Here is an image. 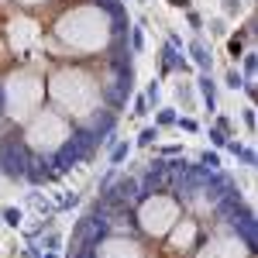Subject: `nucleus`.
Listing matches in <instances>:
<instances>
[{
  "mask_svg": "<svg viewBox=\"0 0 258 258\" xmlns=\"http://www.w3.org/2000/svg\"><path fill=\"white\" fill-rule=\"evenodd\" d=\"M21 258H41V248L35 244V241H28V248L21 251Z\"/></svg>",
  "mask_w": 258,
  "mask_h": 258,
  "instance_id": "obj_34",
  "label": "nucleus"
},
{
  "mask_svg": "<svg viewBox=\"0 0 258 258\" xmlns=\"http://www.w3.org/2000/svg\"><path fill=\"white\" fill-rule=\"evenodd\" d=\"M131 148H135L131 141H114V145L107 148V162H110V165H124L127 155H131Z\"/></svg>",
  "mask_w": 258,
  "mask_h": 258,
  "instance_id": "obj_12",
  "label": "nucleus"
},
{
  "mask_svg": "<svg viewBox=\"0 0 258 258\" xmlns=\"http://www.w3.org/2000/svg\"><path fill=\"white\" fill-rule=\"evenodd\" d=\"M73 207H80V193H66V197L59 200L55 210H73Z\"/></svg>",
  "mask_w": 258,
  "mask_h": 258,
  "instance_id": "obj_27",
  "label": "nucleus"
},
{
  "mask_svg": "<svg viewBox=\"0 0 258 258\" xmlns=\"http://www.w3.org/2000/svg\"><path fill=\"white\" fill-rule=\"evenodd\" d=\"M0 217H4L7 227H14V231L24 227V210H18V207H4V210H0Z\"/></svg>",
  "mask_w": 258,
  "mask_h": 258,
  "instance_id": "obj_13",
  "label": "nucleus"
},
{
  "mask_svg": "<svg viewBox=\"0 0 258 258\" xmlns=\"http://www.w3.org/2000/svg\"><path fill=\"white\" fill-rule=\"evenodd\" d=\"M131 114H135V117H145V114H148V100H145V93L135 97V110H131Z\"/></svg>",
  "mask_w": 258,
  "mask_h": 258,
  "instance_id": "obj_31",
  "label": "nucleus"
},
{
  "mask_svg": "<svg viewBox=\"0 0 258 258\" xmlns=\"http://www.w3.org/2000/svg\"><path fill=\"white\" fill-rule=\"evenodd\" d=\"M4 114H7V86L0 83V117H4Z\"/></svg>",
  "mask_w": 258,
  "mask_h": 258,
  "instance_id": "obj_36",
  "label": "nucleus"
},
{
  "mask_svg": "<svg viewBox=\"0 0 258 258\" xmlns=\"http://www.w3.org/2000/svg\"><path fill=\"white\" fill-rule=\"evenodd\" d=\"M145 100H148V107H159V100H162L159 80H152V83H148V90H145Z\"/></svg>",
  "mask_w": 258,
  "mask_h": 258,
  "instance_id": "obj_21",
  "label": "nucleus"
},
{
  "mask_svg": "<svg viewBox=\"0 0 258 258\" xmlns=\"http://www.w3.org/2000/svg\"><path fill=\"white\" fill-rule=\"evenodd\" d=\"M200 165H203V169H220V155H217V152H210V148H207V152L200 155Z\"/></svg>",
  "mask_w": 258,
  "mask_h": 258,
  "instance_id": "obj_22",
  "label": "nucleus"
},
{
  "mask_svg": "<svg viewBox=\"0 0 258 258\" xmlns=\"http://www.w3.org/2000/svg\"><path fill=\"white\" fill-rule=\"evenodd\" d=\"M241 120H244V127H248V131H255V110H251V107L241 114Z\"/></svg>",
  "mask_w": 258,
  "mask_h": 258,
  "instance_id": "obj_35",
  "label": "nucleus"
},
{
  "mask_svg": "<svg viewBox=\"0 0 258 258\" xmlns=\"http://www.w3.org/2000/svg\"><path fill=\"white\" fill-rule=\"evenodd\" d=\"M148 172H159V176H169V162L162 159V155H159V159H152V162H148Z\"/></svg>",
  "mask_w": 258,
  "mask_h": 258,
  "instance_id": "obj_28",
  "label": "nucleus"
},
{
  "mask_svg": "<svg viewBox=\"0 0 258 258\" xmlns=\"http://www.w3.org/2000/svg\"><path fill=\"white\" fill-rule=\"evenodd\" d=\"M169 45H172V48H182V35H176V31H169Z\"/></svg>",
  "mask_w": 258,
  "mask_h": 258,
  "instance_id": "obj_37",
  "label": "nucleus"
},
{
  "mask_svg": "<svg viewBox=\"0 0 258 258\" xmlns=\"http://www.w3.org/2000/svg\"><path fill=\"white\" fill-rule=\"evenodd\" d=\"M186 52L193 55V62H197L200 73H210V69H214V55H210V48H207L203 38H193L189 45H186Z\"/></svg>",
  "mask_w": 258,
  "mask_h": 258,
  "instance_id": "obj_7",
  "label": "nucleus"
},
{
  "mask_svg": "<svg viewBox=\"0 0 258 258\" xmlns=\"http://www.w3.org/2000/svg\"><path fill=\"white\" fill-rule=\"evenodd\" d=\"M159 59H162V76H169L172 69H179V73H186L189 69V62L182 59V48H172L169 41L162 45V52H159Z\"/></svg>",
  "mask_w": 258,
  "mask_h": 258,
  "instance_id": "obj_6",
  "label": "nucleus"
},
{
  "mask_svg": "<svg viewBox=\"0 0 258 258\" xmlns=\"http://www.w3.org/2000/svg\"><path fill=\"white\" fill-rule=\"evenodd\" d=\"M231 227H234V234H238L241 241H244V248H255V241H258V220H255V210H251V207H248V203H244V207H241V210H234V214H231Z\"/></svg>",
  "mask_w": 258,
  "mask_h": 258,
  "instance_id": "obj_2",
  "label": "nucleus"
},
{
  "mask_svg": "<svg viewBox=\"0 0 258 258\" xmlns=\"http://www.w3.org/2000/svg\"><path fill=\"white\" fill-rule=\"evenodd\" d=\"M93 4H100V7H103V11H110V7H114V4H120V0H93Z\"/></svg>",
  "mask_w": 258,
  "mask_h": 258,
  "instance_id": "obj_39",
  "label": "nucleus"
},
{
  "mask_svg": "<svg viewBox=\"0 0 258 258\" xmlns=\"http://www.w3.org/2000/svg\"><path fill=\"white\" fill-rule=\"evenodd\" d=\"M207 138H210V145H214V148H224V145H227V131L210 127V131H207Z\"/></svg>",
  "mask_w": 258,
  "mask_h": 258,
  "instance_id": "obj_24",
  "label": "nucleus"
},
{
  "mask_svg": "<svg viewBox=\"0 0 258 258\" xmlns=\"http://www.w3.org/2000/svg\"><path fill=\"white\" fill-rule=\"evenodd\" d=\"M169 7H176V11H189V0H169Z\"/></svg>",
  "mask_w": 258,
  "mask_h": 258,
  "instance_id": "obj_38",
  "label": "nucleus"
},
{
  "mask_svg": "<svg viewBox=\"0 0 258 258\" xmlns=\"http://www.w3.org/2000/svg\"><path fill=\"white\" fill-rule=\"evenodd\" d=\"M197 93L203 97L207 110L214 114V110H217V83H214V76H210V73H203V76L197 80Z\"/></svg>",
  "mask_w": 258,
  "mask_h": 258,
  "instance_id": "obj_10",
  "label": "nucleus"
},
{
  "mask_svg": "<svg viewBox=\"0 0 258 258\" xmlns=\"http://www.w3.org/2000/svg\"><path fill=\"white\" fill-rule=\"evenodd\" d=\"M28 145L21 138V131H11L7 138H0V172L11 182H24V169H28Z\"/></svg>",
  "mask_w": 258,
  "mask_h": 258,
  "instance_id": "obj_1",
  "label": "nucleus"
},
{
  "mask_svg": "<svg viewBox=\"0 0 258 258\" xmlns=\"http://www.w3.org/2000/svg\"><path fill=\"white\" fill-rule=\"evenodd\" d=\"M255 66H258L255 52H244V55H241V69H244L241 76H244V80H251V76H255Z\"/></svg>",
  "mask_w": 258,
  "mask_h": 258,
  "instance_id": "obj_19",
  "label": "nucleus"
},
{
  "mask_svg": "<svg viewBox=\"0 0 258 258\" xmlns=\"http://www.w3.org/2000/svg\"><path fill=\"white\" fill-rule=\"evenodd\" d=\"M176 107H159V117H155V124L159 127H176Z\"/></svg>",
  "mask_w": 258,
  "mask_h": 258,
  "instance_id": "obj_16",
  "label": "nucleus"
},
{
  "mask_svg": "<svg viewBox=\"0 0 258 258\" xmlns=\"http://www.w3.org/2000/svg\"><path fill=\"white\" fill-rule=\"evenodd\" d=\"M28 200L35 203V210H38L41 217H45V214H55V207H52L48 200H41V193H28Z\"/></svg>",
  "mask_w": 258,
  "mask_h": 258,
  "instance_id": "obj_20",
  "label": "nucleus"
},
{
  "mask_svg": "<svg viewBox=\"0 0 258 258\" xmlns=\"http://www.w3.org/2000/svg\"><path fill=\"white\" fill-rule=\"evenodd\" d=\"M176 127H179V131H186V135H197V131H200L197 117H176Z\"/></svg>",
  "mask_w": 258,
  "mask_h": 258,
  "instance_id": "obj_23",
  "label": "nucleus"
},
{
  "mask_svg": "<svg viewBox=\"0 0 258 258\" xmlns=\"http://www.w3.org/2000/svg\"><path fill=\"white\" fill-rule=\"evenodd\" d=\"M159 138H162V127L155 124V127H145L138 138H135V145H138V148H152V145H155Z\"/></svg>",
  "mask_w": 258,
  "mask_h": 258,
  "instance_id": "obj_14",
  "label": "nucleus"
},
{
  "mask_svg": "<svg viewBox=\"0 0 258 258\" xmlns=\"http://www.w3.org/2000/svg\"><path fill=\"white\" fill-rule=\"evenodd\" d=\"M55 172H52V165H48V159H41V155H31L28 159V169H24V182H31L35 189L38 186H48V182H55Z\"/></svg>",
  "mask_w": 258,
  "mask_h": 258,
  "instance_id": "obj_3",
  "label": "nucleus"
},
{
  "mask_svg": "<svg viewBox=\"0 0 258 258\" xmlns=\"http://www.w3.org/2000/svg\"><path fill=\"white\" fill-rule=\"evenodd\" d=\"M80 162H83L80 148H76V145H73V138H69L59 152L48 159V165H52V172H55V176H66V172H73V165H80Z\"/></svg>",
  "mask_w": 258,
  "mask_h": 258,
  "instance_id": "obj_4",
  "label": "nucleus"
},
{
  "mask_svg": "<svg viewBox=\"0 0 258 258\" xmlns=\"http://www.w3.org/2000/svg\"><path fill=\"white\" fill-rule=\"evenodd\" d=\"M165 182H169L165 176H159V172H148V169H145V176L138 179V200L145 203V200L152 197V193H159V189L165 186Z\"/></svg>",
  "mask_w": 258,
  "mask_h": 258,
  "instance_id": "obj_9",
  "label": "nucleus"
},
{
  "mask_svg": "<svg viewBox=\"0 0 258 258\" xmlns=\"http://www.w3.org/2000/svg\"><path fill=\"white\" fill-rule=\"evenodd\" d=\"M41 258H59V251H41Z\"/></svg>",
  "mask_w": 258,
  "mask_h": 258,
  "instance_id": "obj_40",
  "label": "nucleus"
},
{
  "mask_svg": "<svg viewBox=\"0 0 258 258\" xmlns=\"http://www.w3.org/2000/svg\"><path fill=\"white\" fill-rule=\"evenodd\" d=\"M90 127L97 131L100 138H107V135H114V131H117V114L103 107V110H97V114H93V120H90Z\"/></svg>",
  "mask_w": 258,
  "mask_h": 258,
  "instance_id": "obj_8",
  "label": "nucleus"
},
{
  "mask_svg": "<svg viewBox=\"0 0 258 258\" xmlns=\"http://www.w3.org/2000/svg\"><path fill=\"white\" fill-rule=\"evenodd\" d=\"M210 31H214L217 38H220V35H227V24H224V18H214V21H210Z\"/></svg>",
  "mask_w": 258,
  "mask_h": 258,
  "instance_id": "obj_33",
  "label": "nucleus"
},
{
  "mask_svg": "<svg viewBox=\"0 0 258 258\" xmlns=\"http://www.w3.org/2000/svg\"><path fill=\"white\" fill-rule=\"evenodd\" d=\"M186 24H189V28L197 31V35H200V31H203V18H200V14H197V11H193V7L186 11Z\"/></svg>",
  "mask_w": 258,
  "mask_h": 258,
  "instance_id": "obj_29",
  "label": "nucleus"
},
{
  "mask_svg": "<svg viewBox=\"0 0 258 258\" xmlns=\"http://www.w3.org/2000/svg\"><path fill=\"white\" fill-rule=\"evenodd\" d=\"M114 179H117V165H107V172L100 176V193H103V189H110V182H114Z\"/></svg>",
  "mask_w": 258,
  "mask_h": 258,
  "instance_id": "obj_26",
  "label": "nucleus"
},
{
  "mask_svg": "<svg viewBox=\"0 0 258 258\" xmlns=\"http://www.w3.org/2000/svg\"><path fill=\"white\" fill-rule=\"evenodd\" d=\"M224 14H227V18H238L241 14V0H224Z\"/></svg>",
  "mask_w": 258,
  "mask_h": 258,
  "instance_id": "obj_32",
  "label": "nucleus"
},
{
  "mask_svg": "<svg viewBox=\"0 0 258 258\" xmlns=\"http://www.w3.org/2000/svg\"><path fill=\"white\" fill-rule=\"evenodd\" d=\"M38 248H41V251H59V248H62V234H59V231H45V238H41Z\"/></svg>",
  "mask_w": 258,
  "mask_h": 258,
  "instance_id": "obj_15",
  "label": "nucleus"
},
{
  "mask_svg": "<svg viewBox=\"0 0 258 258\" xmlns=\"http://www.w3.org/2000/svg\"><path fill=\"white\" fill-rule=\"evenodd\" d=\"M244 83H248V80L241 76L238 69H227V76H224V86H227V90H234V93H238V90L244 86Z\"/></svg>",
  "mask_w": 258,
  "mask_h": 258,
  "instance_id": "obj_18",
  "label": "nucleus"
},
{
  "mask_svg": "<svg viewBox=\"0 0 258 258\" xmlns=\"http://www.w3.org/2000/svg\"><path fill=\"white\" fill-rule=\"evenodd\" d=\"M73 145L80 148L83 162H90L93 155H97V148H100V135L93 131V127H76V131H73Z\"/></svg>",
  "mask_w": 258,
  "mask_h": 258,
  "instance_id": "obj_5",
  "label": "nucleus"
},
{
  "mask_svg": "<svg viewBox=\"0 0 258 258\" xmlns=\"http://www.w3.org/2000/svg\"><path fill=\"white\" fill-rule=\"evenodd\" d=\"M100 97H103V103H107V110H114V114H117L120 107L127 103V97L120 93V90H117V86H114V83H107V86L100 90Z\"/></svg>",
  "mask_w": 258,
  "mask_h": 258,
  "instance_id": "obj_11",
  "label": "nucleus"
},
{
  "mask_svg": "<svg viewBox=\"0 0 258 258\" xmlns=\"http://www.w3.org/2000/svg\"><path fill=\"white\" fill-rule=\"evenodd\" d=\"M238 159L244 162V165H248V169H255V162H258V155H255V148H248V145H241Z\"/></svg>",
  "mask_w": 258,
  "mask_h": 258,
  "instance_id": "obj_25",
  "label": "nucleus"
},
{
  "mask_svg": "<svg viewBox=\"0 0 258 258\" xmlns=\"http://www.w3.org/2000/svg\"><path fill=\"white\" fill-rule=\"evenodd\" d=\"M141 28H145V18H138V24L131 28V52H141L145 48V31Z\"/></svg>",
  "mask_w": 258,
  "mask_h": 258,
  "instance_id": "obj_17",
  "label": "nucleus"
},
{
  "mask_svg": "<svg viewBox=\"0 0 258 258\" xmlns=\"http://www.w3.org/2000/svg\"><path fill=\"white\" fill-rule=\"evenodd\" d=\"M227 52H231V59L238 62L241 55H244V45H241V38H231V41H227Z\"/></svg>",
  "mask_w": 258,
  "mask_h": 258,
  "instance_id": "obj_30",
  "label": "nucleus"
}]
</instances>
